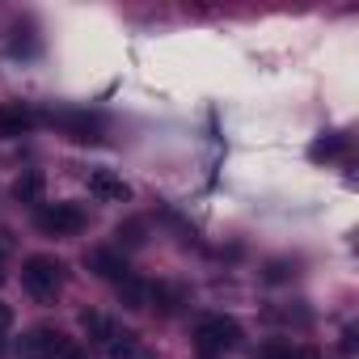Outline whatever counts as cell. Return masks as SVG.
Listing matches in <instances>:
<instances>
[{
  "instance_id": "obj_10",
  "label": "cell",
  "mask_w": 359,
  "mask_h": 359,
  "mask_svg": "<svg viewBox=\"0 0 359 359\" xmlns=\"http://www.w3.org/2000/svg\"><path fill=\"white\" fill-rule=\"evenodd\" d=\"M68 131H72L76 144H97V140H102V123L89 118V114H72V118H68Z\"/></svg>"
},
{
  "instance_id": "obj_11",
  "label": "cell",
  "mask_w": 359,
  "mask_h": 359,
  "mask_svg": "<svg viewBox=\"0 0 359 359\" xmlns=\"http://www.w3.org/2000/svg\"><path fill=\"white\" fill-rule=\"evenodd\" d=\"M118 292H123V304H127V309H148V300H152V283H140L135 275L123 279Z\"/></svg>"
},
{
  "instance_id": "obj_19",
  "label": "cell",
  "mask_w": 359,
  "mask_h": 359,
  "mask_svg": "<svg viewBox=\"0 0 359 359\" xmlns=\"http://www.w3.org/2000/svg\"><path fill=\"white\" fill-rule=\"evenodd\" d=\"M13 325V309L9 304H0V330H9Z\"/></svg>"
},
{
  "instance_id": "obj_5",
  "label": "cell",
  "mask_w": 359,
  "mask_h": 359,
  "mask_svg": "<svg viewBox=\"0 0 359 359\" xmlns=\"http://www.w3.org/2000/svg\"><path fill=\"white\" fill-rule=\"evenodd\" d=\"M85 266L97 275V279H110V283H123V279H131V266H127V258L118 254V250H89L85 254Z\"/></svg>"
},
{
  "instance_id": "obj_14",
  "label": "cell",
  "mask_w": 359,
  "mask_h": 359,
  "mask_svg": "<svg viewBox=\"0 0 359 359\" xmlns=\"http://www.w3.org/2000/svg\"><path fill=\"white\" fill-rule=\"evenodd\" d=\"M148 304H161V313H177V304H182V292H177V287H165V283H156Z\"/></svg>"
},
{
  "instance_id": "obj_12",
  "label": "cell",
  "mask_w": 359,
  "mask_h": 359,
  "mask_svg": "<svg viewBox=\"0 0 359 359\" xmlns=\"http://www.w3.org/2000/svg\"><path fill=\"white\" fill-rule=\"evenodd\" d=\"M106 351H110V359H152V355L140 351L135 334H114V338L106 342Z\"/></svg>"
},
{
  "instance_id": "obj_17",
  "label": "cell",
  "mask_w": 359,
  "mask_h": 359,
  "mask_svg": "<svg viewBox=\"0 0 359 359\" xmlns=\"http://www.w3.org/2000/svg\"><path fill=\"white\" fill-rule=\"evenodd\" d=\"M5 254H9V233H0V283H5Z\"/></svg>"
},
{
  "instance_id": "obj_8",
  "label": "cell",
  "mask_w": 359,
  "mask_h": 359,
  "mask_svg": "<svg viewBox=\"0 0 359 359\" xmlns=\"http://www.w3.org/2000/svg\"><path fill=\"white\" fill-rule=\"evenodd\" d=\"M34 127V114L22 110V106H0V140H9V135H22Z\"/></svg>"
},
{
  "instance_id": "obj_4",
  "label": "cell",
  "mask_w": 359,
  "mask_h": 359,
  "mask_svg": "<svg viewBox=\"0 0 359 359\" xmlns=\"http://www.w3.org/2000/svg\"><path fill=\"white\" fill-rule=\"evenodd\" d=\"M34 220L47 237H72V233L85 229V212L76 203H47V208H39Z\"/></svg>"
},
{
  "instance_id": "obj_7",
  "label": "cell",
  "mask_w": 359,
  "mask_h": 359,
  "mask_svg": "<svg viewBox=\"0 0 359 359\" xmlns=\"http://www.w3.org/2000/svg\"><path fill=\"white\" fill-rule=\"evenodd\" d=\"M43 191H47L43 169H22V177L13 182V199L18 203H43Z\"/></svg>"
},
{
  "instance_id": "obj_6",
  "label": "cell",
  "mask_w": 359,
  "mask_h": 359,
  "mask_svg": "<svg viewBox=\"0 0 359 359\" xmlns=\"http://www.w3.org/2000/svg\"><path fill=\"white\" fill-rule=\"evenodd\" d=\"M89 195L102 199V203H127L131 199V187L123 182L118 173H110V169H93L89 173Z\"/></svg>"
},
{
  "instance_id": "obj_2",
  "label": "cell",
  "mask_w": 359,
  "mask_h": 359,
  "mask_svg": "<svg viewBox=\"0 0 359 359\" xmlns=\"http://www.w3.org/2000/svg\"><path fill=\"white\" fill-rule=\"evenodd\" d=\"M241 342V325L233 317H203L199 330H195V346L203 355H220V351H233Z\"/></svg>"
},
{
  "instance_id": "obj_13",
  "label": "cell",
  "mask_w": 359,
  "mask_h": 359,
  "mask_svg": "<svg viewBox=\"0 0 359 359\" xmlns=\"http://www.w3.org/2000/svg\"><path fill=\"white\" fill-rule=\"evenodd\" d=\"M342 148H346V140H342L338 131H330V135H321V140L309 144V156H313V161H334Z\"/></svg>"
},
{
  "instance_id": "obj_18",
  "label": "cell",
  "mask_w": 359,
  "mask_h": 359,
  "mask_svg": "<svg viewBox=\"0 0 359 359\" xmlns=\"http://www.w3.org/2000/svg\"><path fill=\"white\" fill-rule=\"evenodd\" d=\"M292 359H321V355H317L313 346H296V351H292Z\"/></svg>"
},
{
  "instance_id": "obj_21",
  "label": "cell",
  "mask_w": 359,
  "mask_h": 359,
  "mask_svg": "<svg viewBox=\"0 0 359 359\" xmlns=\"http://www.w3.org/2000/svg\"><path fill=\"white\" fill-rule=\"evenodd\" d=\"M0 351H5V342H0Z\"/></svg>"
},
{
  "instance_id": "obj_3",
  "label": "cell",
  "mask_w": 359,
  "mask_h": 359,
  "mask_svg": "<svg viewBox=\"0 0 359 359\" xmlns=\"http://www.w3.org/2000/svg\"><path fill=\"white\" fill-rule=\"evenodd\" d=\"M68 346V338L55 330V325H34L18 338V355L22 359H60Z\"/></svg>"
},
{
  "instance_id": "obj_15",
  "label": "cell",
  "mask_w": 359,
  "mask_h": 359,
  "mask_svg": "<svg viewBox=\"0 0 359 359\" xmlns=\"http://www.w3.org/2000/svg\"><path fill=\"white\" fill-rule=\"evenodd\" d=\"M292 342H266L262 351H258V359H292Z\"/></svg>"
},
{
  "instance_id": "obj_9",
  "label": "cell",
  "mask_w": 359,
  "mask_h": 359,
  "mask_svg": "<svg viewBox=\"0 0 359 359\" xmlns=\"http://www.w3.org/2000/svg\"><path fill=\"white\" fill-rule=\"evenodd\" d=\"M81 330L89 334V342H102V346L118 334V330H114V321H110L106 313H93V309H89V313H81Z\"/></svg>"
},
{
  "instance_id": "obj_1",
  "label": "cell",
  "mask_w": 359,
  "mask_h": 359,
  "mask_svg": "<svg viewBox=\"0 0 359 359\" xmlns=\"http://www.w3.org/2000/svg\"><path fill=\"white\" fill-rule=\"evenodd\" d=\"M22 283H26V292L34 300H55L60 287H64V262L51 258V254H34L22 266Z\"/></svg>"
},
{
  "instance_id": "obj_20",
  "label": "cell",
  "mask_w": 359,
  "mask_h": 359,
  "mask_svg": "<svg viewBox=\"0 0 359 359\" xmlns=\"http://www.w3.org/2000/svg\"><path fill=\"white\" fill-rule=\"evenodd\" d=\"M60 359H89V355H85L81 346H64V355H60Z\"/></svg>"
},
{
  "instance_id": "obj_16",
  "label": "cell",
  "mask_w": 359,
  "mask_h": 359,
  "mask_svg": "<svg viewBox=\"0 0 359 359\" xmlns=\"http://www.w3.org/2000/svg\"><path fill=\"white\" fill-rule=\"evenodd\" d=\"M118 241H127V245H144V224H140V220L123 224V229H118Z\"/></svg>"
}]
</instances>
